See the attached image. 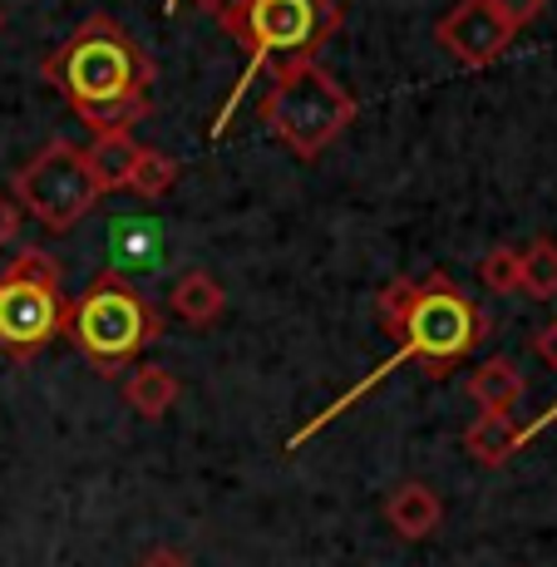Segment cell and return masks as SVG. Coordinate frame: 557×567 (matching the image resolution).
<instances>
[{"label":"cell","mask_w":557,"mask_h":567,"mask_svg":"<svg viewBox=\"0 0 557 567\" xmlns=\"http://www.w3.org/2000/svg\"><path fill=\"white\" fill-rule=\"evenodd\" d=\"M375 311H380V326H385V336H395V341H400V351L390 355L385 365L370 370L360 385L345 390L336 405H326L311 424H306V430L291 434L287 450H301V444L311 440L316 430H326L331 420H341V414L351 410L360 395H370L375 385H385L390 370L420 361L424 370L444 375V370H454L488 336V316L478 311L474 301H468L464 291L454 287V277H444V271H430V277H420V281H390V287L380 291Z\"/></svg>","instance_id":"obj_1"},{"label":"cell","mask_w":557,"mask_h":567,"mask_svg":"<svg viewBox=\"0 0 557 567\" xmlns=\"http://www.w3.org/2000/svg\"><path fill=\"white\" fill-rule=\"evenodd\" d=\"M40 74L64 94L74 118L90 124L94 134H134V124H144L153 114V60L134 45V35L114 16H90L40 64Z\"/></svg>","instance_id":"obj_2"},{"label":"cell","mask_w":557,"mask_h":567,"mask_svg":"<svg viewBox=\"0 0 557 567\" xmlns=\"http://www.w3.org/2000/svg\"><path fill=\"white\" fill-rule=\"evenodd\" d=\"M217 20H223V35L247 50L243 74H237V84L227 90V104L213 124V138H223L257 74L267 70L277 54L287 64L311 60V54L336 35V25H341V6H336V0H233Z\"/></svg>","instance_id":"obj_3"},{"label":"cell","mask_w":557,"mask_h":567,"mask_svg":"<svg viewBox=\"0 0 557 567\" xmlns=\"http://www.w3.org/2000/svg\"><path fill=\"white\" fill-rule=\"evenodd\" d=\"M158 307L118 271H100L90 281V291L80 301H70V321H64L70 346L104 375H118L124 365H134L148 351V341H158Z\"/></svg>","instance_id":"obj_4"},{"label":"cell","mask_w":557,"mask_h":567,"mask_svg":"<svg viewBox=\"0 0 557 567\" xmlns=\"http://www.w3.org/2000/svg\"><path fill=\"white\" fill-rule=\"evenodd\" d=\"M257 114L287 154L321 158L326 148L351 128L355 100L336 84V74L321 70L316 60H291V64H281L271 90L261 94Z\"/></svg>","instance_id":"obj_5"},{"label":"cell","mask_w":557,"mask_h":567,"mask_svg":"<svg viewBox=\"0 0 557 567\" xmlns=\"http://www.w3.org/2000/svg\"><path fill=\"white\" fill-rule=\"evenodd\" d=\"M64 321H70V297H64L60 267L54 257L30 247L0 277V355L30 361L50 341H60Z\"/></svg>","instance_id":"obj_6"},{"label":"cell","mask_w":557,"mask_h":567,"mask_svg":"<svg viewBox=\"0 0 557 567\" xmlns=\"http://www.w3.org/2000/svg\"><path fill=\"white\" fill-rule=\"evenodd\" d=\"M16 198L25 203L30 217H40L50 233H70L74 223H84V217L94 213L100 183H94L90 163H84V148L54 138V144H45L16 173Z\"/></svg>","instance_id":"obj_7"},{"label":"cell","mask_w":557,"mask_h":567,"mask_svg":"<svg viewBox=\"0 0 557 567\" xmlns=\"http://www.w3.org/2000/svg\"><path fill=\"white\" fill-rule=\"evenodd\" d=\"M513 35H518V30H513L488 0H458L450 16L434 25V40H440L458 64H468V70L494 64L498 54L513 45Z\"/></svg>","instance_id":"obj_8"},{"label":"cell","mask_w":557,"mask_h":567,"mask_svg":"<svg viewBox=\"0 0 557 567\" xmlns=\"http://www.w3.org/2000/svg\"><path fill=\"white\" fill-rule=\"evenodd\" d=\"M385 523L405 543H424L444 523V504H440V494H434L430 484L405 478L400 488H390V494H385Z\"/></svg>","instance_id":"obj_9"},{"label":"cell","mask_w":557,"mask_h":567,"mask_svg":"<svg viewBox=\"0 0 557 567\" xmlns=\"http://www.w3.org/2000/svg\"><path fill=\"white\" fill-rule=\"evenodd\" d=\"M109 257H114L118 277H134V271H153L163 257V227L153 217H114L109 223Z\"/></svg>","instance_id":"obj_10"},{"label":"cell","mask_w":557,"mask_h":567,"mask_svg":"<svg viewBox=\"0 0 557 567\" xmlns=\"http://www.w3.org/2000/svg\"><path fill=\"white\" fill-rule=\"evenodd\" d=\"M518 444H523V424L513 420V410H508V414H484V410H478V420L464 430V450H468V460L484 464V468L508 464Z\"/></svg>","instance_id":"obj_11"},{"label":"cell","mask_w":557,"mask_h":567,"mask_svg":"<svg viewBox=\"0 0 557 567\" xmlns=\"http://www.w3.org/2000/svg\"><path fill=\"white\" fill-rule=\"evenodd\" d=\"M168 307L178 311L188 326H213L217 316H223V307H227V291H223V281H217L213 271L193 267V271H183V277L173 281Z\"/></svg>","instance_id":"obj_12"},{"label":"cell","mask_w":557,"mask_h":567,"mask_svg":"<svg viewBox=\"0 0 557 567\" xmlns=\"http://www.w3.org/2000/svg\"><path fill=\"white\" fill-rule=\"evenodd\" d=\"M468 395L484 414H508L523 400V370L504 361V355H494V361H484L468 375Z\"/></svg>","instance_id":"obj_13"},{"label":"cell","mask_w":557,"mask_h":567,"mask_svg":"<svg viewBox=\"0 0 557 567\" xmlns=\"http://www.w3.org/2000/svg\"><path fill=\"white\" fill-rule=\"evenodd\" d=\"M134 158H138L134 134H94V144L84 148V163H90L94 183H100V198H104V193L128 188V173H134Z\"/></svg>","instance_id":"obj_14"},{"label":"cell","mask_w":557,"mask_h":567,"mask_svg":"<svg viewBox=\"0 0 557 567\" xmlns=\"http://www.w3.org/2000/svg\"><path fill=\"white\" fill-rule=\"evenodd\" d=\"M178 395H183L178 375L163 365H138L134 375L124 380V405L134 414H144V420H163V414L178 405Z\"/></svg>","instance_id":"obj_15"},{"label":"cell","mask_w":557,"mask_h":567,"mask_svg":"<svg viewBox=\"0 0 557 567\" xmlns=\"http://www.w3.org/2000/svg\"><path fill=\"white\" fill-rule=\"evenodd\" d=\"M523 291L538 301L557 297V243L553 237H533L523 247Z\"/></svg>","instance_id":"obj_16"},{"label":"cell","mask_w":557,"mask_h":567,"mask_svg":"<svg viewBox=\"0 0 557 567\" xmlns=\"http://www.w3.org/2000/svg\"><path fill=\"white\" fill-rule=\"evenodd\" d=\"M173 183H178V158L158 154V148H138L134 173H128V188H134L138 198H163Z\"/></svg>","instance_id":"obj_17"},{"label":"cell","mask_w":557,"mask_h":567,"mask_svg":"<svg viewBox=\"0 0 557 567\" xmlns=\"http://www.w3.org/2000/svg\"><path fill=\"white\" fill-rule=\"evenodd\" d=\"M478 277L488 291H523V252L518 247H494L478 261Z\"/></svg>","instance_id":"obj_18"},{"label":"cell","mask_w":557,"mask_h":567,"mask_svg":"<svg viewBox=\"0 0 557 567\" xmlns=\"http://www.w3.org/2000/svg\"><path fill=\"white\" fill-rule=\"evenodd\" d=\"M488 6H494L498 16H504L508 25H513V30H523V25H528V20H538L543 10H548V0H488Z\"/></svg>","instance_id":"obj_19"},{"label":"cell","mask_w":557,"mask_h":567,"mask_svg":"<svg viewBox=\"0 0 557 567\" xmlns=\"http://www.w3.org/2000/svg\"><path fill=\"white\" fill-rule=\"evenodd\" d=\"M533 351H538V361L548 370H557V321H548L538 336H533Z\"/></svg>","instance_id":"obj_20"},{"label":"cell","mask_w":557,"mask_h":567,"mask_svg":"<svg viewBox=\"0 0 557 567\" xmlns=\"http://www.w3.org/2000/svg\"><path fill=\"white\" fill-rule=\"evenodd\" d=\"M16 233H20V213H16V203L0 193V252H6L10 243H16Z\"/></svg>","instance_id":"obj_21"},{"label":"cell","mask_w":557,"mask_h":567,"mask_svg":"<svg viewBox=\"0 0 557 567\" xmlns=\"http://www.w3.org/2000/svg\"><path fill=\"white\" fill-rule=\"evenodd\" d=\"M134 567H193L188 558H183L178 548H153V553H144Z\"/></svg>","instance_id":"obj_22"},{"label":"cell","mask_w":557,"mask_h":567,"mask_svg":"<svg viewBox=\"0 0 557 567\" xmlns=\"http://www.w3.org/2000/svg\"><path fill=\"white\" fill-rule=\"evenodd\" d=\"M193 6H198V10H217V16H223V10L233 6V0H193Z\"/></svg>","instance_id":"obj_23"},{"label":"cell","mask_w":557,"mask_h":567,"mask_svg":"<svg viewBox=\"0 0 557 567\" xmlns=\"http://www.w3.org/2000/svg\"><path fill=\"white\" fill-rule=\"evenodd\" d=\"M163 10H168V16H173V10H178V0H163Z\"/></svg>","instance_id":"obj_24"},{"label":"cell","mask_w":557,"mask_h":567,"mask_svg":"<svg viewBox=\"0 0 557 567\" xmlns=\"http://www.w3.org/2000/svg\"><path fill=\"white\" fill-rule=\"evenodd\" d=\"M0 25H6V20H0Z\"/></svg>","instance_id":"obj_25"}]
</instances>
